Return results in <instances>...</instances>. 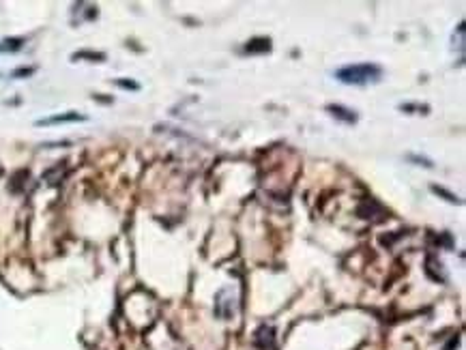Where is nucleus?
<instances>
[{
  "mask_svg": "<svg viewBox=\"0 0 466 350\" xmlns=\"http://www.w3.org/2000/svg\"><path fill=\"white\" fill-rule=\"evenodd\" d=\"M30 73H33V69H17V71H13V76L20 78V76H30Z\"/></svg>",
  "mask_w": 466,
  "mask_h": 350,
  "instance_id": "1a4fd4ad",
  "label": "nucleus"
},
{
  "mask_svg": "<svg viewBox=\"0 0 466 350\" xmlns=\"http://www.w3.org/2000/svg\"><path fill=\"white\" fill-rule=\"evenodd\" d=\"M382 76V69L378 65L372 63H361V65H348L344 69H339L335 73V78L344 84H368L376 82Z\"/></svg>",
  "mask_w": 466,
  "mask_h": 350,
  "instance_id": "f257e3e1",
  "label": "nucleus"
},
{
  "mask_svg": "<svg viewBox=\"0 0 466 350\" xmlns=\"http://www.w3.org/2000/svg\"><path fill=\"white\" fill-rule=\"evenodd\" d=\"M116 84L123 86V88H131V90H138L140 86L135 84V82H127V79H116Z\"/></svg>",
  "mask_w": 466,
  "mask_h": 350,
  "instance_id": "6e6552de",
  "label": "nucleus"
},
{
  "mask_svg": "<svg viewBox=\"0 0 466 350\" xmlns=\"http://www.w3.org/2000/svg\"><path fill=\"white\" fill-rule=\"evenodd\" d=\"M73 58H92V60H103L105 56L103 54H95V52H78V54H73Z\"/></svg>",
  "mask_w": 466,
  "mask_h": 350,
  "instance_id": "0eeeda50",
  "label": "nucleus"
},
{
  "mask_svg": "<svg viewBox=\"0 0 466 350\" xmlns=\"http://www.w3.org/2000/svg\"><path fill=\"white\" fill-rule=\"evenodd\" d=\"M82 120H86V116H84V114H78V112H65V114H54V116H47V118L37 120V127L63 125V122H82Z\"/></svg>",
  "mask_w": 466,
  "mask_h": 350,
  "instance_id": "f03ea898",
  "label": "nucleus"
},
{
  "mask_svg": "<svg viewBox=\"0 0 466 350\" xmlns=\"http://www.w3.org/2000/svg\"><path fill=\"white\" fill-rule=\"evenodd\" d=\"M329 112H331L335 118H339V120H344L348 122V125H352V122H357V114L352 112V110H346V108H341V106H329L327 108Z\"/></svg>",
  "mask_w": 466,
  "mask_h": 350,
  "instance_id": "7ed1b4c3",
  "label": "nucleus"
},
{
  "mask_svg": "<svg viewBox=\"0 0 466 350\" xmlns=\"http://www.w3.org/2000/svg\"><path fill=\"white\" fill-rule=\"evenodd\" d=\"M432 192H434V194H438V195H443V198H445L447 202H460L458 195H453V194H449V192H445L443 187H432Z\"/></svg>",
  "mask_w": 466,
  "mask_h": 350,
  "instance_id": "423d86ee",
  "label": "nucleus"
},
{
  "mask_svg": "<svg viewBox=\"0 0 466 350\" xmlns=\"http://www.w3.org/2000/svg\"><path fill=\"white\" fill-rule=\"evenodd\" d=\"M245 50L250 54H264V52L271 50V39H264V37H260V39H252L250 43H247Z\"/></svg>",
  "mask_w": 466,
  "mask_h": 350,
  "instance_id": "39448f33",
  "label": "nucleus"
},
{
  "mask_svg": "<svg viewBox=\"0 0 466 350\" xmlns=\"http://www.w3.org/2000/svg\"><path fill=\"white\" fill-rule=\"evenodd\" d=\"M22 45H24V39H22V37H11V39H2V41H0V54L20 52Z\"/></svg>",
  "mask_w": 466,
  "mask_h": 350,
  "instance_id": "20e7f679",
  "label": "nucleus"
}]
</instances>
